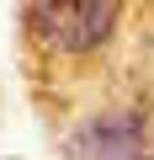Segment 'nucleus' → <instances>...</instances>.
<instances>
[{
	"label": "nucleus",
	"mask_w": 154,
	"mask_h": 160,
	"mask_svg": "<svg viewBox=\"0 0 154 160\" xmlns=\"http://www.w3.org/2000/svg\"><path fill=\"white\" fill-rule=\"evenodd\" d=\"M117 27V0H27V32L43 53H96Z\"/></svg>",
	"instance_id": "obj_1"
},
{
	"label": "nucleus",
	"mask_w": 154,
	"mask_h": 160,
	"mask_svg": "<svg viewBox=\"0 0 154 160\" xmlns=\"http://www.w3.org/2000/svg\"><path fill=\"white\" fill-rule=\"evenodd\" d=\"M149 144L143 123L133 112H117V118H96L80 139H74V149H80L85 160H138Z\"/></svg>",
	"instance_id": "obj_2"
}]
</instances>
